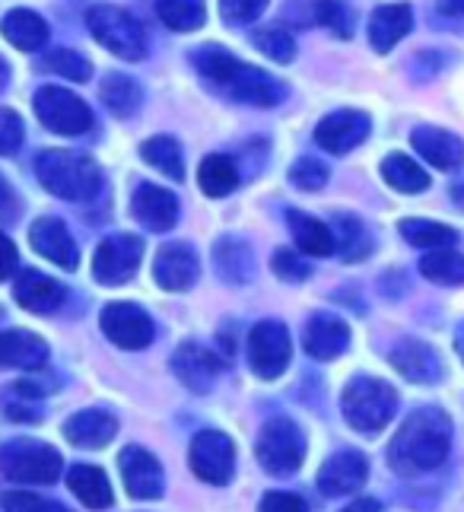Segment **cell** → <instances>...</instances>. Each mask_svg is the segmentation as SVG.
<instances>
[{
  "instance_id": "obj_1",
  "label": "cell",
  "mask_w": 464,
  "mask_h": 512,
  "mask_svg": "<svg viewBox=\"0 0 464 512\" xmlns=\"http://www.w3.org/2000/svg\"><path fill=\"white\" fill-rule=\"evenodd\" d=\"M194 67L201 70V77L226 99H236L242 105H258V109H271L287 99V83L277 80L274 74L245 64L236 55H229L220 45H204L194 51Z\"/></svg>"
},
{
  "instance_id": "obj_2",
  "label": "cell",
  "mask_w": 464,
  "mask_h": 512,
  "mask_svg": "<svg viewBox=\"0 0 464 512\" xmlns=\"http://www.w3.org/2000/svg\"><path fill=\"white\" fill-rule=\"evenodd\" d=\"M452 420L439 408H420L410 414L388 446V465L404 478L439 468L449 458Z\"/></svg>"
},
{
  "instance_id": "obj_3",
  "label": "cell",
  "mask_w": 464,
  "mask_h": 512,
  "mask_svg": "<svg viewBox=\"0 0 464 512\" xmlns=\"http://www.w3.org/2000/svg\"><path fill=\"white\" fill-rule=\"evenodd\" d=\"M35 175L45 191L64 201H93L102 188V169L74 150H42L35 160Z\"/></svg>"
},
{
  "instance_id": "obj_4",
  "label": "cell",
  "mask_w": 464,
  "mask_h": 512,
  "mask_svg": "<svg viewBox=\"0 0 464 512\" xmlns=\"http://www.w3.org/2000/svg\"><path fill=\"white\" fill-rule=\"evenodd\" d=\"M341 411L344 420L356 433H366V436H376L382 433L391 417L398 411V392L382 379H372V376H356L347 388H344V398H341Z\"/></svg>"
},
{
  "instance_id": "obj_5",
  "label": "cell",
  "mask_w": 464,
  "mask_h": 512,
  "mask_svg": "<svg viewBox=\"0 0 464 512\" xmlns=\"http://www.w3.org/2000/svg\"><path fill=\"white\" fill-rule=\"evenodd\" d=\"M86 26L93 39L124 61H140L147 55V32L128 10L115 4H96L86 13Z\"/></svg>"
},
{
  "instance_id": "obj_6",
  "label": "cell",
  "mask_w": 464,
  "mask_h": 512,
  "mask_svg": "<svg viewBox=\"0 0 464 512\" xmlns=\"http://www.w3.org/2000/svg\"><path fill=\"white\" fill-rule=\"evenodd\" d=\"M61 468V452L39 439H10L0 449V471L16 484H55Z\"/></svg>"
},
{
  "instance_id": "obj_7",
  "label": "cell",
  "mask_w": 464,
  "mask_h": 512,
  "mask_svg": "<svg viewBox=\"0 0 464 512\" xmlns=\"http://www.w3.org/2000/svg\"><path fill=\"white\" fill-rule=\"evenodd\" d=\"M255 455L267 474H293L306 458V436L290 417H271L258 433Z\"/></svg>"
},
{
  "instance_id": "obj_8",
  "label": "cell",
  "mask_w": 464,
  "mask_h": 512,
  "mask_svg": "<svg viewBox=\"0 0 464 512\" xmlns=\"http://www.w3.org/2000/svg\"><path fill=\"white\" fill-rule=\"evenodd\" d=\"M32 105L42 125L55 134L77 137L93 128V109H89L77 93L64 90V86H42V90L35 93Z\"/></svg>"
},
{
  "instance_id": "obj_9",
  "label": "cell",
  "mask_w": 464,
  "mask_h": 512,
  "mask_svg": "<svg viewBox=\"0 0 464 512\" xmlns=\"http://www.w3.org/2000/svg\"><path fill=\"white\" fill-rule=\"evenodd\" d=\"M290 357H293V344H290V331L283 322H258L248 334V366H252V373L264 382L271 379H280L287 373L290 366Z\"/></svg>"
},
{
  "instance_id": "obj_10",
  "label": "cell",
  "mask_w": 464,
  "mask_h": 512,
  "mask_svg": "<svg viewBox=\"0 0 464 512\" xmlns=\"http://www.w3.org/2000/svg\"><path fill=\"white\" fill-rule=\"evenodd\" d=\"M188 462L204 484H229L236 474V446L220 430H201L191 439Z\"/></svg>"
},
{
  "instance_id": "obj_11",
  "label": "cell",
  "mask_w": 464,
  "mask_h": 512,
  "mask_svg": "<svg viewBox=\"0 0 464 512\" xmlns=\"http://www.w3.org/2000/svg\"><path fill=\"white\" fill-rule=\"evenodd\" d=\"M140 258H144V242L140 236H109L99 242L96 258H93V274L102 287H121L137 274Z\"/></svg>"
},
{
  "instance_id": "obj_12",
  "label": "cell",
  "mask_w": 464,
  "mask_h": 512,
  "mask_svg": "<svg viewBox=\"0 0 464 512\" xmlns=\"http://www.w3.org/2000/svg\"><path fill=\"white\" fill-rule=\"evenodd\" d=\"M102 334L121 350H144L153 344V319L134 303H109L99 319Z\"/></svg>"
},
{
  "instance_id": "obj_13",
  "label": "cell",
  "mask_w": 464,
  "mask_h": 512,
  "mask_svg": "<svg viewBox=\"0 0 464 512\" xmlns=\"http://www.w3.org/2000/svg\"><path fill=\"white\" fill-rule=\"evenodd\" d=\"M372 131V121L366 112L360 109H337L331 115H325L318 121L315 128V144L325 150V153H334V156H344L350 150H356L369 137Z\"/></svg>"
},
{
  "instance_id": "obj_14",
  "label": "cell",
  "mask_w": 464,
  "mask_h": 512,
  "mask_svg": "<svg viewBox=\"0 0 464 512\" xmlns=\"http://www.w3.org/2000/svg\"><path fill=\"white\" fill-rule=\"evenodd\" d=\"M118 468H121V478L124 487L134 500H159L166 490V474L159 458L153 452H147L144 446H128L118 458Z\"/></svg>"
},
{
  "instance_id": "obj_15",
  "label": "cell",
  "mask_w": 464,
  "mask_h": 512,
  "mask_svg": "<svg viewBox=\"0 0 464 512\" xmlns=\"http://www.w3.org/2000/svg\"><path fill=\"white\" fill-rule=\"evenodd\" d=\"M201 258L185 242H169L153 258V280L169 293H185L198 284Z\"/></svg>"
},
{
  "instance_id": "obj_16",
  "label": "cell",
  "mask_w": 464,
  "mask_h": 512,
  "mask_svg": "<svg viewBox=\"0 0 464 512\" xmlns=\"http://www.w3.org/2000/svg\"><path fill=\"white\" fill-rule=\"evenodd\" d=\"M226 360L220 353L207 350L204 344H182L175 353H172V373L178 376V382H185V388L191 392H210L217 376L223 373Z\"/></svg>"
},
{
  "instance_id": "obj_17",
  "label": "cell",
  "mask_w": 464,
  "mask_h": 512,
  "mask_svg": "<svg viewBox=\"0 0 464 512\" xmlns=\"http://www.w3.org/2000/svg\"><path fill=\"white\" fill-rule=\"evenodd\" d=\"M29 242L32 249L42 258H48L51 264H58L64 271H77L80 268V249L77 239L70 236V229L64 220L58 217H39L29 229Z\"/></svg>"
},
{
  "instance_id": "obj_18",
  "label": "cell",
  "mask_w": 464,
  "mask_h": 512,
  "mask_svg": "<svg viewBox=\"0 0 464 512\" xmlns=\"http://www.w3.org/2000/svg\"><path fill=\"white\" fill-rule=\"evenodd\" d=\"M369 478V462L360 452H337L318 471V490L325 497H347L356 493Z\"/></svg>"
},
{
  "instance_id": "obj_19",
  "label": "cell",
  "mask_w": 464,
  "mask_h": 512,
  "mask_svg": "<svg viewBox=\"0 0 464 512\" xmlns=\"http://www.w3.org/2000/svg\"><path fill=\"white\" fill-rule=\"evenodd\" d=\"M302 347L315 360H337L350 347V328L331 312H315L302 331Z\"/></svg>"
},
{
  "instance_id": "obj_20",
  "label": "cell",
  "mask_w": 464,
  "mask_h": 512,
  "mask_svg": "<svg viewBox=\"0 0 464 512\" xmlns=\"http://www.w3.org/2000/svg\"><path fill=\"white\" fill-rule=\"evenodd\" d=\"M391 366H395L404 379L417 385H436L442 379L439 353L417 338H404L401 344H395V350H391Z\"/></svg>"
},
{
  "instance_id": "obj_21",
  "label": "cell",
  "mask_w": 464,
  "mask_h": 512,
  "mask_svg": "<svg viewBox=\"0 0 464 512\" xmlns=\"http://www.w3.org/2000/svg\"><path fill=\"white\" fill-rule=\"evenodd\" d=\"M131 210L137 223L153 229V233H169L178 223V198L169 188H159V185H137L131 198Z\"/></svg>"
},
{
  "instance_id": "obj_22",
  "label": "cell",
  "mask_w": 464,
  "mask_h": 512,
  "mask_svg": "<svg viewBox=\"0 0 464 512\" xmlns=\"http://www.w3.org/2000/svg\"><path fill=\"white\" fill-rule=\"evenodd\" d=\"M13 299L35 315H51L64 306L67 290H64V284L51 280L42 271H23L13 284Z\"/></svg>"
},
{
  "instance_id": "obj_23",
  "label": "cell",
  "mask_w": 464,
  "mask_h": 512,
  "mask_svg": "<svg viewBox=\"0 0 464 512\" xmlns=\"http://www.w3.org/2000/svg\"><path fill=\"white\" fill-rule=\"evenodd\" d=\"M213 268H217L220 280H226V284H232V287L252 284L255 271H258L252 245L239 236L217 239V245H213Z\"/></svg>"
},
{
  "instance_id": "obj_24",
  "label": "cell",
  "mask_w": 464,
  "mask_h": 512,
  "mask_svg": "<svg viewBox=\"0 0 464 512\" xmlns=\"http://www.w3.org/2000/svg\"><path fill=\"white\" fill-rule=\"evenodd\" d=\"M410 144L423 156L426 163H433L442 172H452L464 166V140L452 131H442L433 125H423L410 134Z\"/></svg>"
},
{
  "instance_id": "obj_25",
  "label": "cell",
  "mask_w": 464,
  "mask_h": 512,
  "mask_svg": "<svg viewBox=\"0 0 464 512\" xmlns=\"http://www.w3.org/2000/svg\"><path fill=\"white\" fill-rule=\"evenodd\" d=\"M118 433V420L102 411V408H89V411H80V414H70L64 420V436L67 443H74L80 449H102L109 446Z\"/></svg>"
},
{
  "instance_id": "obj_26",
  "label": "cell",
  "mask_w": 464,
  "mask_h": 512,
  "mask_svg": "<svg viewBox=\"0 0 464 512\" xmlns=\"http://www.w3.org/2000/svg\"><path fill=\"white\" fill-rule=\"evenodd\" d=\"M48 363V344L39 334L10 328L0 331V366L4 369H42Z\"/></svg>"
},
{
  "instance_id": "obj_27",
  "label": "cell",
  "mask_w": 464,
  "mask_h": 512,
  "mask_svg": "<svg viewBox=\"0 0 464 512\" xmlns=\"http://www.w3.org/2000/svg\"><path fill=\"white\" fill-rule=\"evenodd\" d=\"M410 29H414V13L407 4H388L369 16V42L382 55L395 48Z\"/></svg>"
},
{
  "instance_id": "obj_28",
  "label": "cell",
  "mask_w": 464,
  "mask_h": 512,
  "mask_svg": "<svg viewBox=\"0 0 464 512\" xmlns=\"http://www.w3.org/2000/svg\"><path fill=\"white\" fill-rule=\"evenodd\" d=\"M0 32H4V39L20 48V51H42L48 45V23L42 20L35 10H26V7H16L4 16V23H0Z\"/></svg>"
},
{
  "instance_id": "obj_29",
  "label": "cell",
  "mask_w": 464,
  "mask_h": 512,
  "mask_svg": "<svg viewBox=\"0 0 464 512\" xmlns=\"http://www.w3.org/2000/svg\"><path fill=\"white\" fill-rule=\"evenodd\" d=\"M331 233H334V252L347 264L366 261L372 255V233L369 226L353 217V214H334L331 217Z\"/></svg>"
},
{
  "instance_id": "obj_30",
  "label": "cell",
  "mask_w": 464,
  "mask_h": 512,
  "mask_svg": "<svg viewBox=\"0 0 464 512\" xmlns=\"http://www.w3.org/2000/svg\"><path fill=\"white\" fill-rule=\"evenodd\" d=\"M287 226L299 245V252H306L312 258H328L334 255V233L328 223L315 220L312 214H302V210H290Z\"/></svg>"
},
{
  "instance_id": "obj_31",
  "label": "cell",
  "mask_w": 464,
  "mask_h": 512,
  "mask_svg": "<svg viewBox=\"0 0 464 512\" xmlns=\"http://www.w3.org/2000/svg\"><path fill=\"white\" fill-rule=\"evenodd\" d=\"M67 484H70V493L86 506V509H109L115 493H112V484L105 478V471L93 468V465H77L70 468L67 474Z\"/></svg>"
},
{
  "instance_id": "obj_32",
  "label": "cell",
  "mask_w": 464,
  "mask_h": 512,
  "mask_svg": "<svg viewBox=\"0 0 464 512\" xmlns=\"http://www.w3.org/2000/svg\"><path fill=\"white\" fill-rule=\"evenodd\" d=\"M99 96L115 118H134L140 112V102H144V90L140 83L128 74H109L99 86Z\"/></svg>"
},
{
  "instance_id": "obj_33",
  "label": "cell",
  "mask_w": 464,
  "mask_h": 512,
  "mask_svg": "<svg viewBox=\"0 0 464 512\" xmlns=\"http://www.w3.org/2000/svg\"><path fill=\"white\" fill-rule=\"evenodd\" d=\"M198 185L207 198H226L239 188V169L226 153H210L198 169Z\"/></svg>"
},
{
  "instance_id": "obj_34",
  "label": "cell",
  "mask_w": 464,
  "mask_h": 512,
  "mask_svg": "<svg viewBox=\"0 0 464 512\" xmlns=\"http://www.w3.org/2000/svg\"><path fill=\"white\" fill-rule=\"evenodd\" d=\"M382 179L401 194H420V191L430 188V175H426V169L417 160H410L407 153L385 156V160H382Z\"/></svg>"
},
{
  "instance_id": "obj_35",
  "label": "cell",
  "mask_w": 464,
  "mask_h": 512,
  "mask_svg": "<svg viewBox=\"0 0 464 512\" xmlns=\"http://www.w3.org/2000/svg\"><path fill=\"white\" fill-rule=\"evenodd\" d=\"M401 229V236L410 242V245H417V249H452V245L458 242V233L452 226H445V223H436V220H420V217H407L398 223Z\"/></svg>"
},
{
  "instance_id": "obj_36",
  "label": "cell",
  "mask_w": 464,
  "mask_h": 512,
  "mask_svg": "<svg viewBox=\"0 0 464 512\" xmlns=\"http://www.w3.org/2000/svg\"><path fill=\"white\" fill-rule=\"evenodd\" d=\"M140 160H144L147 166H153L156 172L169 175V179H175V182H182V175H185L182 147H178V140L169 134L150 137L147 144L140 147Z\"/></svg>"
},
{
  "instance_id": "obj_37",
  "label": "cell",
  "mask_w": 464,
  "mask_h": 512,
  "mask_svg": "<svg viewBox=\"0 0 464 512\" xmlns=\"http://www.w3.org/2000/svg\"><path fill=\"white\" fill-rule=\"evenodd\" d=\"M420 274L439 287H461L464 284V255L455 249H433L420 258Z\"/></svg>"
},
{
  "instance_id": "obj_38",
  "label": "cell",
  "mask_w": 464,
  "mask_h": 512,
  "mask_svg": "<svg viewBox=\"0 0 464 512\" xmlns=\"http://www.w3.org/2000/svg\"><path fill=\"white\" fill-rule=\"evenodd\" d=\"M156 13L172 32H194L207 20L204 0H156Z\"/></svg>"
},
{
  "instance_id": "obj_39",
  "label": "cell",
  "mask_w": 464,
  "mask_h": 512,
  "mask_svg": "<svg viewBox=\"0 0 464 512\" xmlns=\"http://www.w3.org/2000/svg\"><path fill=\"white\" fill-rule=\"evenodd\" d=\"M39 70L45 74H55L64 80H74V83H86L93 77V64H89L83 55H77L74 48H51L39 58Z\"/></svg>"
},
{
  "instance_id": "obj_40",
  "label": "cell",
  "mask_w": 464,
  "mask_h": 512,
  "mask_svg": "<svg viewBox=\"0 0 464 512\" xmlns=\"http://www.w3.org/2000/svg\"><path fill=\"white\" fill-rule=\"evenodd\" d=\"M312 16L318 26H325L331 35H337V39H350L353 35L356 13L350 4H344V0H315Z\"/></svg>"
},
{
  "instance_id": "obj_41",
  "label": "cell",
  "mask_w": 464,
  "mask_h": 512,
  "mask_svg": "<svg viewBox=\"0 0 464 512\" xmlns=\"http://www.w3.org/2000/svg\"><path fill=\"white\" fill-rule=\"evenodd\" d=\"M252 42L277 64H290L296 58V39L287 26H264L252 35Z\"/></svg>"
},
{
  "instance_id": "obj_42",
  "label": "cell",
  "mask_w": 464,
  "mask_h": 512,
  "mask_svg": "<svg viewBox=\"0 0 464 512\" xmlns=\"http://www.w3.org/2000/svg\"><path fill=\"white\" fill-rule=\"evenodd\" d=\"M328 179H331V169L321 163L318 156H302V160H296L290 169V182L299 191H318L328 185Z\"/></svg>"
},
{
  "instance_id": "obj_43",
  "label": "cell",
  "mask_w": 464,
  "mask_h": 512,
  "mask_svg": "<svg viewBox=\"0 0 464 512\" xmlns=\"http://www.w3.org/2000/svg\"><path fill=\"white\" fill-rule=\"evenodd\" d=\"M271 268L280 280H287V284H302V280L312 274V264L293 249H277L271 258Z\"/></svg>"
},
{
  "instance_id": "obj_44",
  "label": "cell",
  "mask_w": 464,
  "mask_h": 512,
  "mask_svg": "<svg viewBox=\"0 0 464 512\" xmlns=\"http://www.w3.org/2000/svg\"><path fill=\"white\" fill-rule=\"evenodd\" d=\"M0 506L7 512H70L61 503H51V500L39 497V493H26V490L4 493V497H0Z\"/></svg>"
},
{
  "instance_id": "obj_45",
  "label": "cell",
  "mask_w": 464,
  "mask_h": 512,
  "mask_svg": "<svg viewBox=\"0 0 464 512\" xmlns=\"http://www.w3.org/2000/svg\"><path fill=\"white\" fill-rule=\"evenodd\" d=\"M23 118L13 109H0V156H13L23 147Z\"/></svg>"
},
{
  "instance_id": "obj_46",
  "label": "cell",
  "mask_w": 464,
  "mask_h": 512,
  "mask_svg": "<svg viewBox=\"0 0 464 512\" xmlns=\"http://www.w3.org/2000/svg\"><path fill=\"white\" fill-rule=\"evenodd\" d=\"M267 10V0H220L223 20L232 26H248Z\"/></svg>"
},
{
  "instance_id": "obj_47",
  "label": "cell",
  "mask_w": 464,
  "mask_h": 512,
  "mask_svg": "<svg viewBox=\"0 0 464 512\" xmlns=\"http://www.w3.org/2000/svg\"><path fill=\"white\" fill-rule=\"evenodd\" d=\"M261 512H309V506L302 497H296V493L274 490L261 500Z\"/></svg>"
},
{
  "instance_id": "obj_48",
  "label": "cell",
  "mask_w": 464,
  "mask_h": 512,
  "mask_svg": "<svg viewBox=\"0 0 464 512\" xmlns=\"http://www.w3.org/2000/svg\"><path fill=\"white\" fill-rule=\"evenodd\" d=\"M20 217V198H16L13 185L0 175V223H13Z\"/></svg>"
},
{
  "instance_id": "obj_49",
  "label": "cell",
  "mask_w": 464,
  "mask_h": 512,
  "mask_svg": "<svg viewBox=\"0 0 464 512\" xmlns=\"http://www.w3.org/2000/svg\"><path fill=\"white\" fill-rule=\"evenodd\" d=\"M20 268V252H16V245L0 233V280H10Z\"/></svg>"
},
{
  "instance_id": "obj_50",
  "label": "cell",
  "mask_w": 464,
  "mask_h": 512,
  "mask_svg": "<svg viewBox=\"0 0 464 512\" xmlns=\"http://www.w3.org/2000/svg\"><path fill=\"white\" fill-rule=\"evenodd\" d=\"M51 388H58V382H51V379H23V382H16V392H20V395H48Z\"/></svg>"
},
{
  "instance_id": "obj_51",
  "label": "cell",
  "mask_w": 464,
  "mask_h": 512,
  "mask_svg": "<svg viewBox=\"0 0 464 512\" xmlns=\"http://www.w3.org/2000/svg\"><path fill=\"white\" fill-rule=\"evenodd\" d=\"M439 13L458 16V20H464V0H439Z\"/></svg>"
},
{
  "instance_id": "obj_52",
  "label": "cell",
  "mask_w": 464,
  "mask_h": 512,
  "mask_svg": "<svg viewBox=\"0 0 464 512\" xmlns=\"http://www.w3.org/2000/svg\"><path fill=\"white\" fill-rule=\"evenodd\" d=\"M344 512H382V506L376 500H356L353 506H347Z\"/></svg>"
},
{
  "instance_id": "obj_53",
  "label": "cell",
  "mask_w": 464,
  "mask_h": 512,
  "mask_svg": "<svg viewBox=\"0 0 464 512\" xmlns=\"http://www.w3.org/2000/svg\"><path fill=\"white\" fill-rule=\"evenodd\" d=\"M452 201H455V207H458V210H464V179L452 188Z\"/></svg>"
},
{
  "instance_id": "obj_54",
  "label": "cell",
  "mask_w": 464,
  "mask_h": 512,
  "mask_svg": "<svg viewBox=\"0 0 464 512\" xmlns=\"http://www.w3.org/2000/svg\"><path fill=\"white\" fill-rule=\"evenodd\" d=\"M7 83H10V64L0 58V90H7Z\"/></svg>"
},
{
  "instance_id": "obj_55",
  "label": "cell",
  "mask_w": 464,
  "mask_h": 512,
  "mask_svg": "<svg viewBox=\"0 0 464 512\" xmlns=\"http://www.w3.org/2000/svg\"><path fill=\"white\" fill-rule=\"evenodd\" d=\"M455 347H458L461 360H464V322H461V325H458V331H455Z\"/></svg>"
}]
</instances>
